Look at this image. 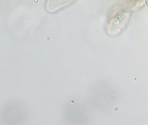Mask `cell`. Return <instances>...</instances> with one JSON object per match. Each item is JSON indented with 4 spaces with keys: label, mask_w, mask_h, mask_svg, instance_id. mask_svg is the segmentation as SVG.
Wrapping results in <instances>:
<instances>
[{
    "label": "cell",
    "mask_w": 148,
    "mask_h": 125,
    "mask_svg": "<svg viewBox=\"0 0 148 125\" xmlns=\"http://www.w3.org/2000/svg\"><path fill=\"white\" fill-rule=\"evenodd\" d=\"M145 3H146V4H147V6L148 7V0H145Z\"/></svg>",
    "instance_id": "1"
}]
</instances>
